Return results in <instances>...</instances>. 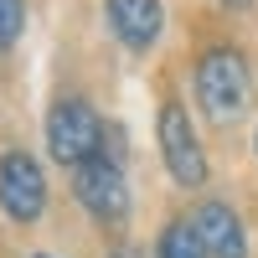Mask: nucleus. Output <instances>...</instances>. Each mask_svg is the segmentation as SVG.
Returning <instances> with one entry per match:
<instances>
[{"label":"nucleus","instance_id":"f257e3e1","mask_svg":"<svg viewBox=\"0 0 258 258\" xmlns=\"http://www.w3.org/2000/svg\"><path fill=\"white\" fill-rule=\"evenodd\" d=\"M47 150L62 165H83L103 155V119L93 114L88 98H57L47 114Z\"/></svg>","mask_w":258,"mask_h":258},{"label":"nucleus","instance_id":"f03ea898","mask_svg":"<svg viewBox=\"0 0 258 258\" xmlns=\"http://www.w3.org/2000/svg\"><path fill=\"white\" fill-rule=\"evenodd\" d=\"M197 93L212 119H232L248 103V57L238 47H212L197 62Z\"/></svg>","mask_w":258,"mask_h":258},{"label":"nucleus","instance_id":"7ed1b4c3","mask_svg":"<svg viewBox=\"0 0 258 258\" xmlns=\"http://www.w3.org/2000/svg\"><path fill=\"white\" fill-rule=\"evenodd\" d=\"M73 197L88 207L98 222H124V212H129V186H124L119 160L93 155V160L73 165Z\"/></svg>","mask_w":258,"mask_h":258},{"label":"nucleus","instance_id":"20e7f679","mask_svg":"<svg viewBox=\"0 0 258 258\" xmlns=\"http://www.w3.org/2000/svg\"><path fill=\"white\" fill-rule=\"evenodd\" d=\"M0 207L11 222H36L47 212V176L26 150H11L0 160Z\"/></svg>","mask_w":258,"mask_h":258},{"label":"nucleus","instance_id":"39448f33","mask_svg":"<svg viewBox=\"0 0 258 258\" xmlns=\"http://www.w3.org/2000/svg\"><path fill=\"white\" fill-rule=\"evenodd\" d=\"M160 155H165L170 176L181 186H202L207 181V155H202L197 135H191V119H186L181 103H165L160 109Z\"/></svg>","mask_w":258,"mask_h":258},{"label":"nucleus","instance_id":"423d86ee","mask_svg":"<svg viewBox=\"0 0 258 258\" xmlns=\"http://www.w3.org/2000/svg\"><path fill=\"white\" fill-rule=\"evenodd\" d=\"M103 16H109V31L124 41V47L145 52L150 41L165 26V6L160 0H103Z\"/></svg>","mask_w":258,"mask_h":258},{"label":"nucleus","instance_id":"0eeeda50","mask_svg":"<svg viewBox=\"0 0 258 258\" xmlns=\"http://www.w3.org/2000/svg\"><path fill=\"white\" fill-rule=\"evenodd\" d=\"M197 232H202V248H207L212 258H248V238H243V222H238V212H232V207L202 202Z\"/></svg>","mask_w":258,"mask_h":258},{"label":"nucleus","instance_id":"6e6552de","mask_svg":"<svg viewBox=\"0 0 258 258\" xmlns=\"http://www.w3.org/2000/svg\"><path fill=\"white\" fill-rule=\"evenodd\" d=\"M160 258H207L197 222H170V227L160 232Z\"/></svg>","mask_w":258,"mask_h":258},{"label":"nucleus","instance_id":"1a4fd4ad","mask_svg":"<svg viewBox=\"0 0 258 258\" xmlns=\"http://www.w3.org/2000/svg\"><path fill=\"white\" fill-rule=\"evenodd\" d=\"M21 26H26V0H0V52L16 47Z\"/></svg>","mask_w":258,"mask_h":258},{"label":"nucleus","instance_id":"9d476101","mask_svg":"<svg viewBox=\"0 0 258 258\" xmlns=\"http://www.w3.org/2000/svg\"><path fill=\"white\" fill-rule=\"evenodd\" d=\"M114 258H140V253L135 248H114Z\"/></svg>","mask_w":258,"mask_h":258},{"label":"nucleus","instance_id":"9b49d317","mask_svg":"<svg viewBox=\"0 0 258 258\" xmlns=\"http://www.w3.org/2000/svg\"><path fill=\"white\" fill-rule=\"evenodd\" d=\"M222 6H232V11H243V6H253V0H222Z\"/></svg>","mask_w":258,"mask_h":258},{"label":"nucleus","instance_id":"f8f14e48","mask_svg":"<svg viewBox=\"0 0 258 258\" xmlns=\"http://www.w3.org/2000/svg\"><path fill=\"white\" fill-rule=\"evenodd\" d=\"M36 258H47V253H36Z\"/></svg>","mask_w":258,"mask_h":258}]
</instances>
